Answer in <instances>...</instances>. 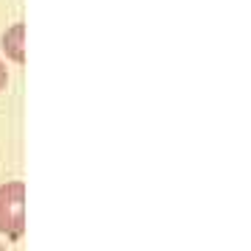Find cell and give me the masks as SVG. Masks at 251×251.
<instances>
[{
  "mask_svg": "<svg viewBox=\"0 0 251 251\" xmlns=\"http://www.w3.org/2000/svg\"><path fill=\"white\" fill-rule=\"evenodd\" d=\"M25 232V184L6 181L0 184V234L20 240Z\"/></svg>",
  "mask_w": 251,
  "mask_h": 251,
  "instance_id": "obj_1",
  "label": "cell"
},
{
  "mask_svg": "<svg viewBox=\"0 0 251 251\" xmlns=\"http://www.w3.org/2000/svg\"><path fill=\"white\" fill-rule=\"evenodd\" d=\"M0 251H6V249H3V246H0Z\"/></svg>",
  "mask_w": 251,
  "mask_h": 251,
  "instance_id": "obj_4",
  "label": "cell"
},
{
  "mask_svg": "<svg viewBox=\"0 0 251 251\" xmlns=\"http://www.w3.org/2000/svg\"><path fill=\"white\" fill-rule=\"evenodd\" d=\"M6 84H9V73H6V64L0 62V90H6Z\"/></svg>",
  "mask_w": 251,
  "mask_h": 251,
  "instance_id": "obj_3",
  "label": "cell"
},
{
  "mask_svg": "<svg viewBox=\"0 0 251 251\" xmlns=\"http://www.w3.org/2000/svg\"><path fill=\"white\" fill-rule=\"evenodd\" d=\"M3 50L11 62L23 64L25 62V25L23 23H14V25L3 34Z\"/></svg>",
  "mask_w": 251,
  "mask_h": 251,
  "instance_id": "obj_2",
  "label": "cell"
}]
</instances>
